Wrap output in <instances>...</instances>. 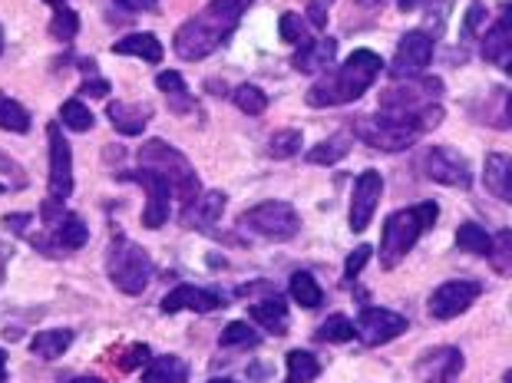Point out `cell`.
Wrapping results in <instances>:
<instances>
[{"mask_svg":"<svg viewBox=\"0 0 512 383\" xmlns=\"http://www.w3.org/2000/svg\"><path fill=\"white\" fill-rule=\"evenodd\" d=\"M252 0H209L199 14L189 17L176 34V53L182 60H205L232 37Z\"/></svg>","mask_w":512,"mask_h":383,"instance_id":"obj_1","label":"cell"},{"mask_svg":"<svg viewBox=\"0 0 512 383\" xmlns=\"http://www.w3.org/2000/svg\"><path fill=\"white\" fill-rule=\"evenodd\" d=\"M443 123V106L433 103V106H423V109H410V113H374V116H364L357 119L354 133L361 136L370 149H380V152H403L410 149L423 133L437 129Z\"/></svg>","mask_w":512,"mask_h":383,"instance_id":"obj_2","label":"cell"},{"mask_svg":"<svg viewBox=\"0 0 512 383\" xmlns=\"http://www.w3.org/2000/svg\"><path fill=\"white\" fill-rule=\"evenodd\" d=\"M384 70V60L374 50H354L341 67L328 73L324 80H318L308 90V103L311 106H344L354 103L374 86V80Z\"/></svg>","mask_w":512,"mask_h":383,"instance_id":"obj_3","label":"cell"},{"mask_svg":"<svg viewBox=\"0 0 512 383\" xmlns=\"http://www.w3.org/2000/svg\"><path fill=\"white\" fill-rule=\"evenodd\" d=\"M440 205L437 202H420L413 209H400L384 222V232H380V268L394 271L403 258L410 255L417 238L427 232V228L437 225Z\"/></svg>","mask_w":512,"mask_h":383,"instance_id":"obj_4","label":"cell"},{"mask_svg":"<svg viewBox=\"0 0 512 383\" xmlns=\"http://www.w3.org/2000/svg\"><path fill=\"white\" fill-rule=\"evenodd\" d=\"M139 166L162 175V179L169 182V189L176 192V199L182 202V209L202 192V182H199L195 166L182 156L176 146H169L166 139H146L143 146H139Z\"/></svg>","mask_w":512,"mask_h":383,"instance_id":"obj_5","label":"cell"},{"mask_svg":"<svg viewBox=\"0 0 512 383\" xmlns=\"http://www.w3.org/2000/svg\"><path fill=\"white\" fill-rule=\"evenodd\" d=\"M106 268H110V281L123 294H143L152 281V261L136 242L126 235H113L110 255H106Z\"/></svg>","mask_w":512,"mask_h":383,"instance_id":"obj_6","label":"cell"},{"mask_svg":"<svg viewBox=\"0 0 512 383\" xmlns=\"http://www.w3.org/2000/svg\"><path fill=\"white\" fill-rule=\"evenodd\" d=\"M440 96H443L440 76H407V80H397L394 86H387V90L380 93V109H390V113H410V109L440 103Z\"/></svg>","mask_w":512,"mask_h":383,"instance_id":"obj_7","label":"cell"},{"mask_svg":"<svg viewBox=\"0 0 512 383\" xmlns=\"http://www.w3.org/2000/svg\"><path fill=\"white\" fill-rule=\"evenodd\" d=\"M242 225L252 228V232L265 235V238H278V242H285V238H294L301 228V218L294 212V205L288 202H258L252 205L245 215H242Z\"/></svg>","mask_w":512,"mask_h":383,"instance_id":"obj_8","label":"cell"},{"mask_svg":"<svg viewBox=\"0 0 512 383\" xmlns=\"http://www.w3.org/2000/svg\"><path fill=\"white\" fill-rule=\"evenodd\" d=\"M420 166H423V175H427V179L440 182V185H450V189L466 192L473 185V175H470V166H466V159L450 146L427 149L420 159Z\"/></svg>","mask_w":512,"mask_h":383,"instance_id":"obj_9","label":"cell"},{"mask_svg":"<svg viewBox=\"0 0 512 383\" xmlns=\"http://www.w3.org/2000/svg\"><path fill=\"white\" fill-rule=\"evenodd\" d=\"M483 294V288H479L476 281H446L440 284L437 291L430 294V301H427V311L433 321H453V317H460L463 311H470L476 298Z\"/></svg>","mask_w":512,"mask_h":383,"instance_id":"obj_10","label":"cell"},{"mask_svg":"<svg viewBox=\"0 0 512 383\" xmlns=\"http://www.w3.org/2000/svg\"><path fill=\"white\" fill-rule=\"evenodd\" d=\"M407 327H410V321L397 311L364 308L354 321V334L361 337L367 347H380V344L394 341V337H400V334H407Z\"/></svg>","mask_w":512,"mask_h":383,"instance_id":"obj_11","label":"cell"},{"mask_svg":"<svg viewBox=\"0 0 512 383\" xmlns=\"http://www.w3.org/2000/svg\"><path fill=\"white\" fill-rule=\"evenodd\" d=\"M47 139H50V199L63 205L73 195V152L70 142L60 133V123L47 126Z\"/></svg>","mask_w":512,"mask_h":383,"instance_id":"obj_12","label":"cell"},{"mask_svg":"<svg viewBox=\"0 0 512 383\" xmlns=\"http://www.w3.org/2000/svg\"><path fill=\"white\" fill-rule=\"evenodd\" d=\"M433 60V37L423 34V30H407L397 43L394 63H390V73L403 80V76H420L427 70V63Z\"/></svg>","mask_w":512,"mask_h":383,"instance_id":"obj_13","label":"cell"},{"mask_svg":"<svg viewBox=\"0 0 512 383\" xmlns=\"http://www.w3.org/2000/svg\"><path fill=\"white\" fill-rule=\"evenodd\" d=\"M463 367H466L463 350L433 347L417 360V364H413V374H417L423 383H456V377L463 374Z\"/></svg>","mask_w":512,"mask_h":383,"instance_id":"obj_14","label":"cell"},{"mask_svg":"<svg viewBox=\"0 0 512 383\" xmlns=\"http://www.w3.org/2000/svg\"><path fill=\"white\" fill-rule=\"evenodd\" d=\"M380 195H384V179H380V172L367 169L357 175L354 182V195H351V232H367L370 218H374L377 205H380Z\"/></svg>","mask_w":512,"mask_h":383,"instance_id":"obj_15","label":"cell"},{"mask_svg":"<svg viewBox=\"0 0 512 383\" xmlns=\"http://www.w3.org/2000/svg\"><path fill=\"white\" fill-rule=\"evenodd\" d=\"M129 179H136L149 192V202L143 209V225L146 228H162V225H166V218H169V202H172L169 182L162 179V175L149 172V169H139V172L129 175Z\"/></svg>","mask_w":512,"mask_h":383,"instance_id":"obj_16","label":"cell"},{"mask_svg":"<svg viewBox=\"0 0 512 383\" xmlns=\"http://www.w3.org/2000/svg\"><path fill=\"white\" fill-rule=\"evenodd\" d=\"M225 304L222 294H215L209 288H195V284H179L176 291H169L162 298L159 308L166 314H179V311H195V314H209V311H219Z\"/></svg>","mask_w":512,"mask_h":383,"instance_id":"obj_17","label":"cell"},{"mask_svg":"<svg viewBox=\"0 0 512 383\" xmlns=\"http://www.w3.org/2000/svg\"><path fill=\"white\" fill-rule=\"evenodd\" d=\"M334 53H337V40L334 37H321V40L308 37L301 43V50L294 53L291 67L298 73H324V70H331Z\"/></svg>","mask_w":512,"mask_h":383,"instance_id":"obj_18","label":"cell"},{"mask_svg":"<svg viewBox=\"0 0 512 383\" xmlns=\"http://www.w3.org/2000/svg\"><path fill=\"white\" fill-rule=\"evenodd\" d=\"M483 57L489 63H496L499 70L512 67V14H509V10H503V17L496 20L493 30H486Z\"/></svg>","mask_w":512,"mask_h":383,"instance_id":"obj_19","label":"cell"},{"mask_svg":"<svg viewBox=\"0 0 512 383\" xmlns=\"http://www.w3.org/2000/svg\"><path fill=\"white\" fill-rule=\"evenodd\" d=\"M222 212H225V192L209 189V192L195 195V199L185 205L182 215H185V225L189 228H212L222 218Z\"/></svg>","mask_w":512,"mask_h":383,"instance_id":"obj_20","label":"cell"},{"mask_svg":"<svg viewBox=\"0 0 512 383\" xmlns=\"http://www.w3.org/2000/svg\"><path fill=\"white\" fill-rule=\"evenodd\" d=\"M110 123L116 126V133H123V136H143V129L149 126V119H152V109L146 103H123V100H116L110 103Z\"/></svg>","mask_w":512,"mask_h":383,"instance_id":"obj_21","label":"cell"},{"mask_svg":"<svg viewBox=\"0 0 512 383\" xmlns=\"http://www.w3.org/2000/svg\"><path fill=\"white\" fill-rule=\"evenodd\" d=\"M53 245H60V251H80L86 242H90V228L76 212H63L57 222H53Z\"/></svg>","mask_w":512,"mask_h":383,"instance_id":"obj_22","label":"cell"},{"mask_svg":"<svg viewBox=\"0 0 512 383\" xmlns=\"http://www.w3.org/2000/svg\"><path fill=\"white\" fill-rule=\"evenodd\" d=\"M483 182H486V189L493 192L499 202H512V159L503 156V152H493V156H486Z\"/></svg>","mask_w":512,"mask_h":383,"instance_id":"obj_23","label":"cell"},{"mask_svg":"<svg viewBox=\"0 0 512 383\" xmlns=\"http://www.w3.org/2000/svg\"><path fill=\"white\" fill-rule=\"evenodd\" d=\"M248 317H252L255 324L265 327L268 334H285L288 331V308H285V301L278 298V294H268L265 301H258L248 308Z\"/></svg>","mask_w":512,"mask_h":383,"instance_id":"obj_24","label":"cell"},{"mask_svg":"<svg viewBox=\"0 0 512 383\" xmlns=\"http://www.w3.org/2000/svg\"><path fill=\"white\" fill-rule=\"evenodd\" d=\"M351 146H354V136L347 133V129H341V133H334L331 139L318 142L304 159H308L311 166H334V162H341L347 152H351Z\"/></svg>","mask_w":512,"mask_h":383,"instance_id":"obj_25","label":"cell"},{"mask_svg":"<svg viewBox=\"0 0 512 383\" xmlns=\"http://www.w3.org/2000/svg\"><path fill=\"white\" fill-rule=\"evenodd\" d=\"M185 380H189V364L172 354L156 357L143 370V383H185Z\"/></svg>","mask_w":512,"mask_h":383,"instance_id":"obj_26","label":"cell"},{"mask_svg":"<svg viewBox=\"0 0 512 383\" xmlns=\"http://www.w3.org/2000/svg\"><path fill=\"white\" fill-rule=\"evenodd\" d=\"M113 53H126V57H139L146 63H159L162 60V43L156 34H129L123 40L113 43Z\"/></svg>","mask_w":512,"mask_h":383,"instance_id":"obj_27","label":"cell"},{"mask_svg":"<svg viewBox=\"0 0 512 383\" xmlns=\"http://www.w3.org/2000/svg\"><path fill=\"white\" fill-rule=\"evenodd\" d=\"M288 291H291V298H294L298 308H318L321 298H324L321 284L314 281L311 271H294L291 281H288Z\"/></svg>","mask_w":512,"mask_h":383,"instance_id":"obj_28","label":"cell"},{"mask_svg":"<svg viewBox=\"0 0 512 383\" xmlns=\"http://www.w3.org/2000/svg\"><path fill=\"white\" fill-rule=\"evenodd\" d=\"M73 344V331H40L34 341H30V350L43 360H57L70 350Z\"/></svg>","mask_w":512,"mask_h":383,"instance_id":"obj_29","label":"cell"},{"mask_svg":"<svg viewBox=\"0 0 512 383\" xmlns=\"http://www.w3.org/2000/svg\"><path fill=\"white\" fill-rule=\"evenodd\" d=\"M456 245L466 248L470 255H483V258H489V248H493V235H489L483 225L463 222L460 228H456Z\"/></svg>","mask_w":512,"mask_h":383,"instance_id":"obj_30","label":"cell"},{"mask_svg":"<svg viewBox=\"0 0 512 383\" xmlns=\"http://www.w3.org/2000/svg\"><path fill=\"white\" fill-rule=\"evenodd\" d=\"M321 377V364L311 350H291L288 354V383H311Z\"/></svg>","mask_w":512,"mask_h":383,"instance_id":"obj_31","label":"cell"},{"mask_svg":"<svg viewBox=\"0 0 512 383\" xmlns=\"http://www.w3.org/2000/svg\"><path fill=\"white\" fill-rule=\"evenodd\" d=\"M0 129H7V133H27V129H30L27 106L10 100L7 93H0Z\"/></svg>","mask_w":512,"mask_h":383,"instance_id":"obj_32","label":"cell"},{"mask_svg":"<svg viewBox=\"0 0 512 383\" xmlns=\"http://www.w3.org/2000/svg\"><path fill=\"white\" fill-rule=\"evenodd\" d=\"M156 86H159V90L166 93V96H172V106H176V113H189V109L195 106V103H192V96L185 93V80H182V73H176V70L159 73Z\"/></svg>","mask_w":512,"mask_h":383,"instance_id":"obj_33","label":"cell"},{"mask_svg":"<svg viewBox=\"0 0 512 383\" xmlns=\"http://www.w3.org/2000/svg\"><path fill=\"white\" fill-rule=\"evenodd\" d=\"M60 123L73 129V133H86V129H93V113H90V106H83L80 100H67L60 106Z\"/></svg>","mask_w":512,"mask_h":383,"instance_id":"obj_34","label":"cell"},{"mask_svg":"<svg viewBox=\"0 0 512 383\" xmlns=\"http://www.w3.org/2000/svg\"><path fill=\"white\" fill-rule=\"evenodd\" d=\"M219 344H222V347H258V344H261V334L255 331L252 324L232 321V324H228L225 331L219 334Z\"/></svg>","mask_w":512,"mask_h":383,"instance_id":"obj_35","label":"cell"},{"mask_svg":"<svg viewBox=\"0 0 512 383\" xmlns=\"http://www.w3.org/2000/svg\"><path fill=\"white\" fill-rule=\"evenodd\" d=\"M301 133L298 129H278V133H271L268 139V156H275V159H291V156H298L301 152Z\"/></svg>","mask_w":512,"mask_h":383,"instance_id":"obj_36","label":"cell"},{"mask_svg":"<svg viewBox=\"0 0 512 383\" xmlns=\"http://www.w3.org/2000/svg\"><path fill=\"white\" fill-rule=\"evenodd\" d=\"M354 337V321L344 314H331L328 321L318 327V341H331V344H344Z\"/></svg>","mask_w":512,"mask_h":383,"instance_id":"obj_37","label":"cell"},{"mask_svg":"<svg viewBox=\"0 0 512 383\" xmlns=\"http://www.w3.org/2000/svg\"><path fill=\"white\" fill-rule=\"evenodd\" d=\"M76 34H80V17H76L70 7H57V10H53V20H50V37H53V40L70 43Z\"/></svg>","mask_w":512,"mask_h":383,"instance_id":"obj_38","label":"cell"},{"mask_svg":"<svg viewBox=\"0 0 512 383\" xmlns=\"http://www.w3.org/2000/svg\"><path fill=\"white\" fill-rule=\"evenodd\" d=\"M235 106L242 109L248 116H261L268 109V96L261 93V86H252V83H242L235 90Z\"/></svg>","mask_w":512,"mask_h":383,"instance_id":"obj_39","label":"cell"},{"mask_svg":"<svg viewBox=\"0 0 512 383\" xmlns=\"http://www.w3.org/2000/svg\"><path fill=\"white\" fill-rule=\"evenodd\" d=\"M489 261L496 265L499 275H512V232H499L493 238V248H489Z\"/></svg>","mask_w":512,"mask_h":383,"instance_id":"obj_40","label":"cell"},{"mask_svg":"<svg viewBox=\"0 0 512 383\" xmlns=\"http://www.w3.org/2000/svg\"><path fill=\"white\" fill-rule=\"evenodd\" d=\"M278 30H281V40L285 43H304L308 40V27H304V20L298 17V14H281V20H278Z\"/></svg>","mask_w":512,"mask_h":383,"instance_id":"obj_41","label":"cell"},{"mask_svg":"<svg viewBox=\"0 0 512 383\" xmlns=\"http://www.w3.org/2000/svg\"><path fill=\"white\" fill-rule=\"evenodd\" d=\"M486 20H489V10L479 4V0H473L470 10H466V17H463V34L466 37H479V34H486Z\"/></svg>","mask_w":512,"mask_h":383,"instance_id":"obj_42","label":"cell"},{"mask_svg":"<svg viewBox=\"0 0 512 383\" xmlns=\"http://www.w3.org/2000/svg\"><path fill=\"white\" fill-rule=\"evenodd\" d=\"M370 255H374V251H370V245H357L351 255H347V261H344V278L354 281L357 275H361L364 265L370 261Z\"/></svg>","mask_w":512,"mask_h":383,"instance_id":"obj_43","label":"cell"},{"mask_svg":"<svg viewBox=\"0 0 512 383\" xmlns=\"http://www.w3.org/2000/svg\"><path fill=\"white\" fill-rule=\"evenodd\" d=\"M334 0H308V24L324 30L328 27V14H331Z\"/></svg>","mask_w":512,"mask_h":383,"instance_id":"obj_44","label":"cell"},{"mask_svg":"<svg viewBox=\"0 0 512 383\" xmlns=\"http://www.w3.org/2000/svg\"><path fill=\"white\" fill-rule=\"evenodd\" d=\"M146 360H149V347L146 344H133V347L126 350V357L119 360V367H123V370H136V367H143Z\"/></svg>","mask_w":512,"mask_h":383,"instance_id":"obj_45","label":"cell"},{"mask_svg":"<svg viewBox=\"0 0 512 383\" xmlns=\"http://www.w3.org/2000/svg\"><path fill=\"white\" fill-rule=\"evenodd\" d=\"M0 175H14L17 185H24V175H20V166L7 156V152H0Z\"/></svg>","mask_w":512,"mask_h":383,"instance_id":"obj_46","label":"cell"},{"mask_svg":"<svg viewBox=\"0 0 512 383\" xmlns=\"http://www.w3.org/2000/svg\"><path fill=\"white\" fill-rule=\"evenodd\" d=\"M80 93H86V96H106V93H110V83H106V80H83Z\"/></svg>","mask_w":512,"mask_h":383,"instance_id":"obj_47","label":"cell"},{"mask_svg":"<svg viewBox=\"0 0 512 383\" xmlns=\"http://www.w3.org/2000/svg\"><path fill=\"white\" fill-rule=\"evenodd\" d=\"M129 10H159V0H119Z\"/></svg>","mask_w":512,"mask_h":383,"instance_id":"obj_48","label":"cell"},{"mask_svg":"<svg viewBox=\"0 0 512 383\" xmlns=\"http://www.w3.org/2000/svg\"><path fill=\"white\" fill-rule=\"evenodd\" d=\"M423 4V0H397V7L403 10V14H407V10H417Z\"/></svg>","mask_w":512,"mask_h":383,"instance_id":"obj_49","label":"cell"},{"mask_svg":"<svg viewBox=\"0 0 512 383\" xmlns=\"http://www.w3.org/2000/svg\"><path fill=\"white\" fill-rule=\"evenodd\" d=\"M7 377V350H0V383Z\"/></svg>","mask_w":512,"mask_h":383,"instance_id":"obj_50","label":"cell"},{"mask_svg":"<svg viewBox=\"0 0 512 383\" xmlns=\"http://www.w3.org/2000/svg\"><path fill=\"white\" fill-rule=\"evenodd\" d=\"M70 383H103V377H73Z\"/></svg>","mask_w":512,"mask_h":383,"instance_id":"obj_51","label":"cell"},{"mask_svg":"<svg viewBox=\"0 0 512 383\" xmlns=\"http://www.w3.org/2000/svg\"><path fill=\"white\" fill-rule=\"evenodd\" d=\"M209 383H238V380H228V377H215V380H209Z\"/></svg>","mask_w":512,"mask_h":383,"instance_id":"obj_52","label":"cell"},{"mask_svg":"<svg viewBox=\"0 0 512 383\" xmlns=\"http://www.w3.org/2000/svg\"><path fill=\"white\" fill-rule=\"evenodd\" d=\"M0 53H4V30H0Z\"/></svg>","mask_w":512,"mask_h":383,"instance_id":"obj_53","label":"cell"},{"mask_svg":"<svg viewBox=\"0 0 512 383\" xmlns=\"http://www.w3.org/2000/svg\"><path fill=\"white\" fill-rule=\"evenodd\" d=\"M47 4H53V7H60V4H63V0H47Z\"/></svg>","mask_w":512,"mask_h":383,"instance_id":"obj_54","label":"cell"}]
</instances>
